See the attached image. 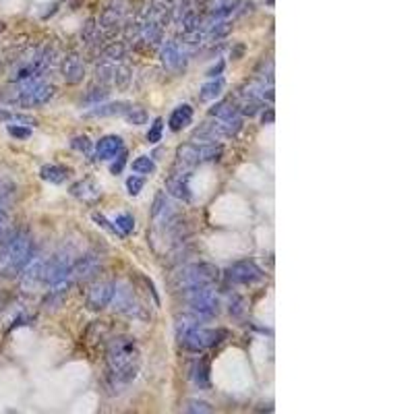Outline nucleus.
Instances as JSON below:
<instances>
[{
    "mask_svg": "<svg viewBox=\"0 0 414 414\" xmlns=\"http://www.w3.org/2000/svg\"><path fill=\"white\" fill-rule=\"evenodd\" d=\"M166 189H168V193H170L174 199H180V201H185V203H191V201H193V193H191V187H189L185 174H174V176H170L168 182H166Z\"/></svg>",
    "mask_w": 414,
    "mask_h": 414,
    "instance_id": "a211bd4d",
    "label": "nucleus"
},
{
    "mask_svg": "<svg viewBox=\"0 0 414 414\" xmlns=\"http://www.w3.org/2000/svg\"><path fill=\"white\" fill-rule=\"evenodd\" d=\"M191 122H193V106H189V104H180V106H176V108L170 112L168 126H170L172 133H180V131H185Z\"/></svg>",
    "mask_w": 414,
    "mask_h": 414,
    "instance_id": "f3484780",
    "label": "nucleus"
},
{
    "mask_svg": "<svg viewBox=\"0 0 414 414\" xmlns=\"http://www.w3.org/2000/svg\"><path fill=\"white\" fill-rule=\"evenodd\" d=\"M114 226H116L118 236H129L135 230V220H133L131 214H120V216H116Z\"/></svg>",
    "mask_w": 414,
    "mask_h": 414,
    "instance_id": "5701e85b",
    "label": "nucleus"
},
{
    "mask_svg": "<svg viewBox=\"0 0 414 414\" xmlns=\"http://www.w3.org/2000/svg\"><path fill=\"white\" fill-rule=\"evenodd\" d=\"M4 226H6V207H4L2 197H0V234H2V230H4Z\"/></svg>",
    "mask_w": 414,
    "mask_h": 414,
    "instance_id": "c9c22d12",
    "label": "nucleus"
},
{
    "mask_svg": "<svg viewBox=\"0 0 414 414\" xmlns=\"http://www.w3.org/2000/svg\"><path fill=\"white\" fill-rule=\"evenodd\" d=\"M263 116H265V118H263V122H272V120H274V112H272V110H267Z\"/></svg>",
    "mask_w": 414,
    "mask_h": 414,
    "instance_id": "4c0bfd02",
    "label": "nucleus"
},
{
    "mask_svg": "<svg viewBox=\"0 0 414 414\" xmlns=\"http://www.w3.org/2000/svg\"><path fill=\"white\" fill-rule=\"evenodd\" d=\"M133 170H135V174H149V172H153V160H149V158H137L135 162H133V166H131Z\"/></svg>",
    "mask_w": 414,
    "mask_h": 414,
    "instance_id": "cd10ccee",
    "label": "nucleus"
},
{
    "mask_svg": "<svg viewBox=\"0 0 414 414\" xmlns=\"http://www.w3.org/2000/svg\"><path fill=\"white\" fill-rule=\"evenodd\" d=\"M70 195H73V197H77V199H81V201L93 203V201H97V199H100L102 191H100V187L95 185V180H81V182L73 185V189H70Z\"/></svg>",
    "mask_w": 414,
    "mask_h": 414,
    "instance_id": "aec40b11",
    "label": "nucleus"
},
{
    "mask_svg": "<svg viewBox=\"0 0 414 414\" xmlns=\"http://www.w3.org/2000/svg\"><path fill=\"white\" fill-rule=\"evenodd\" d=\"M193 379H195V386H197V388H201V390L209 388V369H207L205 363H199V365H197Z\"/></svg>",
    "mask_w": 414,
    "mask_h": 414,
    "instance_id": "a878e982",
    "label": "nucleus"
},
{
    "mask_svg": "<svg viewBox=\"0 0 414 414\" xmlns=\"http://www.w3.org/2000/svg\"><path fill=\"white\" fill-rule=\"evenodd\" d=\"M108 386L112 388V392H122L124 388H129L137 373H139V350L137 344L126 338V336H118L108 344Z\"/></svg>",
    "mask_w": 414,
    "mask_h": 414,
    "instance_id": "f257e3e1",
    "label": "nucleus"
},
{
    "mask_svg": "<svg viewBox=\"0 0 414 414\" xmlns=\"http://www.w3.org/2000/svg\"><path fill=\"white\" fill-rule=\"evenodd\" d=\"M124 164H126V151L122 149L114 160H112V166H110V172L112 174H120L122 172V168H124Z\"/></svg>",
    "mask_w": 414,
    "mask_h": 414,
    "instance_id": "2f4dec72",
    "label": "nucleus"
},
{
    "mask_svg": "<svg viewBox=\"0 0 414 414\" xmlns=\"http://www.w3.org/2000/svg\"><path fill=\"white\" fill-rule=\"evenodd\" d=\"M73 255L68 249H62L52 259L44 261L41 265V284L50 288H62L73 276Z\"/></svg>",
    "mask_w": 414,
    "mask_h": 414,
    "instance_id": "39448f33",
    "label": "nucleus"
},
{
    "mask_svg": "<svg viewBox=\"0 0 414 414\" xmlns=\"http://www.w3.org/2000/svg\"><path fill=\"white\" fill-rule=\"evenodd\" d=\"M124 149V141L118 137V135H108V137H102L97 143H95V156L97 160H114L120 151Z\"/></svg>",
    "mask_w": 414,
    "mask_h": 414,
    "instance_id": "2eb2a0df",
    "label": "nucleus"
},
{
    "mask_svg": "<svg viewBox=\"0 0 414 414\" xmlns=\"http://www.w3.org/2000/svg\"><path fill=\"white\" fill-rule=\"evenodd\" d=\"M214 280H218V270L211 263H193V265L182 267L174 276L172 284L178 290H189V288H197V286H207Z\"/></svg>",
    "mask_w": 414,
    "mask_h": 414,
    "instance_id": "423d86ee",
    "label": "nucleus"
},
{
    "mask_svg": "<svg viewBox=\"0 0 414 414\" xmlns=\"http://www.w3.org/2000/svg\"><path fill=\"white\" fill-rule=\"evenodd\" d=\"M216 66H218V68H211V70H207V75H209V77H214V75H220V73H222V70L226 68L224 60H220V62H218Z\"/></svg>",
    "mask_w": 414,
    "mask_h": 414,
    "instance_id": "e433bc0d",
    "label": "nucleus"
},
{
    "mask_svg": "<svg viewBox=\"0 0 414 414\" xmlns=\"http://www.w3.org/2000/svg\"><path fill=\"white\" fill-rule=\"evenodd\" d=\"M124 46H120V44H114V46H110V48H106V56H110V58H122L124 56Z\"/></svg>",
    "mask_w": 414,
    "mask_h": 414,
    "instance_id": "f704fd0d",
    "label": "nucleus"
},
{
    "mask_svg": "<svg viewBox=\"0 0 414 414\" xmlns=\"http://www.w3.org/2000/svg\"><path fill=\"white\" fill-rule=\"evenodd\" d=\"M39 178L50 185H62L70 178V170L62 164H44L39 168Z\"/></svg>",
    "mask_w": 414,
    "mask_h": 414,
    "instance_id": "6ab92c4d",
    "label": "nucleus"
},
{
    "mask_svg": "<svg viewBox=\"0 0 414 414\" xmlns=\"http://www.w3.org/2000/svg\"><path fill=\"white\" fill-rule=\"evenodd\" d=\"M106 97H108V89H93V91L87 95L85 104H89V102H102V100H106Z\"/></svg>",
    "mask_w": 414,
    "mask_h": 414,
    "instance_id": "72a5a7b5",
    "label": "nucleus"
},
{
    "mask_svg": "<svg viewBox=\"0 0 414 414\" xmlns=\"http://www.w3.org/2000/svg\"><path fill=\"white\" fill-rule=\"evenodd\" d=\"M182 292H185V301L189 303V307L195 311L197 317L211 319L220 311V299H218V294L214 292V288L209 284L207 286L189 288V290H182Z\"/></svg>",
    "mask_w": 414,
    "mask_h": 414,
    "instance_id": "0eeeda50",
    "label": "nucleus"
},
{
    "mask_svg": "<svg viewBox=\"0 0 414 414\" xmlns=\"http://www.w3.org/2000/svg\"><path fill=\"white\" fill-rule=\"evenodd\" d=\"M112 303H114L116 311H118V313H124V315H137L139 311H143L141 305H139V299H137L135 290H133L129 284L116 286V288H114V299H112Z\"/></svg>",
    "mask_w": 414,
    "mask_h": 414,
    "instance_id": "ddd939ff",
    "label": "nucleus"
},
{
    "mask_svg": "<svg viewBox=\"0 0 414 414\" xmlns=\"http://www.w3.org/2000/svg\"><path fill=\"white\" fill-rule=\"evenodd\" d=\"M209 114H211L220 124H224V126L230 131V135H236V133L243 129V112H241L238 104L232 102V100L218 102V104L209 110Z\"/></svg>",
    "mask_w": 414,
    "mask_h": 414,
    "instance_id": "1a4fd4ad",
    "label": "nucleus"
},
{
    "mask_svg": "<svg viewBox=\"0 0 414 414\" xmlns=\"http://www.w3.org/2000/svg\"><path fill=\"white\" fill-rule=\"evenodd\" d=\"M60 75L64 77V81L68 85H77L85 79V66L83 60L77 54H68L64 56V60L60 62Z\"/></svg>",
    "mask_w": 414,
    "mask_h": 414,
    "instance_id": "4468645a",
    "label": "nucleus"
},
{
    "mask_svg": "<svg viewBox=\"0 0 414 414\" xmlns=\"http://www.w3.org/2000/svg\"><path fill=\"white\" fill-rule=\"evenodd\" d=\"M122 118H126V122L139 126V124H145V122H147V110L141 108V106H129V110L124 112Z\"/></svg>",
    "mask_w": 414,
    "mask_h": 414,
    "instance_id": "b1692460",
    "label": "nucleus"
},
{
    "mask_svg": "<svg viewBox=\"0 0 414 414\" xmlns=\"http://www.w3.org/2000/svg\"><path fill=\"white\" fill-rule=\"evenodd\" d=\"M187 413L191 414H199V413H214V406L207 404V402H191L187 406Z\"/></svg>",
    "mask_w": 414,
    "mask_h": 414,
    "instance_id": "473e14b6",
    "label": "nucleus"
},
{
    "mask_svg": "<svg viewBox=\"0 0 414 414\" xmlns=\"http://www.w3.org/2000/svg\"><path fill=\"white\" fill-rule=\"evenodd\" d=\"M226 278L232 284H257L265 278V272L251 259H241L234 261L228 270H226Z\"/></svg>",
    "mask_w": 414,
    "mask_h": 414,
    "instance_id": "9d476101",
    "label": "nucleus"
},
{
    "mask_svg": "<svg viewBox=\"0 0 414 414\" xmlns=\"http://www.w3.org/2000/svg\"><path fill=\"white\" fill-rule=\"evenodd\" d=\"M70 147H73L75 151H79V153H89V151L93 149L89 137H85V135H77V137H73V139H70Z\"/></svg>",
    "mask_w": 414,
    "mask_h": 414,
    "instance_id": "bb28decb",
    "label": "nucleus"
},
{
    "mask_svg": "<svg viewBox=\"0 0 414 414\" xmlns=\"http://www.w3.org/2000/svg\"><path fill=\"white\" fill-rule=\"evenodd\" d=\"M114 288L116 284L112 280H102V282H93L85 294V305L91 311H104L112 299H114Z\"/></svg>",
    "mask_w": 414,
    "mask_h": 414,
    "instance_id": "9b49d317",
    "label": "nucleus"
},
{
    "mask_svg": "<svg viewBox=\"0 0 414 414\" xmlns=\"http://www.w3.org/2000/svg\"><path fill=\"white\" fill-rule=\"evenodd\" d=\"M228 309H230V315H232V317L241 319V317L247 313V303H245V299H243V297H234V299L230 301Z\"/></svg>",
    "mask_w": 414,
    "mask_h": 414,
    "instance_id": "c85d7f7f",
    "label": "nucleus"
},
{
    "mask_svg": "<svg viewBox=\"0 0 414 414\" xmlns=\"http://www.w3.org/2000/svg\"><path fill=\"white\" fill-rule=\"evenodd\" d=\"M131 104L126 102H110L104 106H97L93 110L87 112V118H104V116H124V112L129 110Z\"/></svg>",
    "mask_w": 414,
    "mask_h": 414,
    "instance_id": "412c9836",
    "label": "nucleus"
},
{
    "mask_svg": "<svg viewBox=\"0 0 414 414\" xmlns=\"http://www.w3.org/2000/svg\"><path fill=\"white\" fill-rule=\"evenodd\" d=\"M160 60L164 68L170 73H182L187 66V54L178 41H166L160 50Z\"/></svg>",
    "mask_w": 414,
    "mask_h": 414,
    "instance_id": "f8f14e48",
    "label": "nucleus"
},
{
    "mask_svg": "<svg viewBox=\"0 0 414 414\" xmlns=\"http://www.w3.org/2000/svg\"><path fill=\"white\" fill-rule=\"evenodd\" d=\"M33 259V241L29 234H15L0 249V276H17L21 274Z\"/></svg>",
    "mask_w": 414,
    "mask_h": 414,
    "instance_id": "f03ea898",
    "label": "nucleus"
},
{
    "mask_svg": "<svg viewBox=\"0 0 414 414\" xmlns=\"http://www.w3.org/2000/svg\"><path fill=\"white\" fill-rule=\"evenodd\" d=\"M224 83H226V81H224V77H218V79H214V81L205 83V85L201 87V91H199V100H201L203 104L218 100V97H220V93H222V89H224Z\"/></svg>",
    "mask_w": 414,
    "mask_h": 414,
    "instance_id": "4be33fe9",
    "label": "nucleus"
},
{
    "mask_svg": "<svg viewBox=\"0 0 414 414\" xmlns=\"http://www.w3.org/2000/svg\"><path fill=\"white\" fill-rule=\"evenodd\" d=\"M56 93V87L52 83H46L41 79H19L10 87V100L21 108H39L48 104Z\"/></svg>",
    "mask_w": 414,
    "mask_h": 414,
    "instance_id": "7ed1b4c3",
    "label": "nucleus"
},
{
    "mask_svg": "<svg viewBox=\"0 0 414 414\" xmlns=\"http://www.w3.org/2000/svg\"><path fill=\"white\" fill-rule=\"evenodd\" d=\"M6 133L10 135V137H15V139H21V141H25V139H29L31 137V129L29 126H23V124H8V129H6Z\"/></svg>",
    "mask_w": 414,
    "mask_h": 414,
    "instance_id": "c756f323",
    "label": "nucleus"
},
{
    "mask_svg": "<svg viewBox=\"0 0 414 414\" xmlns=\"http://www.w3.org/2000/svg\"><path fill=\"white\" fill-rule=\"evenodd\" d=\"M162 135H164V120L158 118V120H153V124H151V129L147 133V141L149 143H158V141H162Z\"/></svg>",
    "mask_w": 414,
    "mask_h": 414,
    "instance_id": "7c9ffc66",
    "label": "nucleus"
},
{
    "mask_svg": "<svg viewBox=\"0 0 414 414\" xmlns=\"http://www.w3.org/2000/svg\"><path fill=\"white\" fill-rule=\"evenodd\" d=\"M100 272V259L93 253H85L73 261V276L79 280H89Z\"/></svg>",
    "mask_w": 414,
    "mask_h": 414,
    "instance_id": "dca6fc26",
    "label": "nucleus"
},
{
    "mask_svg": "<svg viewBox=\"0 0 414 414\" xmlns=\"http://www.w3.org/2000/svg\"><path fill=\"white\" fill-rule=\"evenodd\" d=\"M220 153H222V149H220V145H216V143H203V145L185 143V145L178 147L176 158H178V162H180L182 166L195 168V166H199V164H203V162H214V160H218Z\"/></svg>",
    "mask_w": 414,
    "mask_h": 414,
    "instance_id": "6e6552de",
    "label": "nucleus"
},
{
    "mask_svg": "<svg viewBox=\"0 0 414 414\" xmlns=\"http://www.w3.org/2000/svg\"><path fill=\"white\" fill-rule=\"evenodd\" d=\"M124 187H126L129 195L137 197V195L143 191V187H145V178H143V174H133V176H129L126 182H124Z\"/></svg>",
    "mask_w": 414,
    "mask_h": 414,
    "instance_id": "393cba45",
    "label": "nucleus"
},
{
    "mask_svg": "<svg viewBox=\"0 0 414 414\" xmlns=\"http://www.w3.org/2000/svg\"><path fill=\"white\" fill-rule=\"evenodd\" d=\"M178 338H180V344L185 346V350L203 352L207 348H214L220 340H224L226 330H207V328H201L199 323H193V326L178 330Z\"/></svg>",
    "mask_w": 414,
    "mask_h": 414,
    "instance_id": "20e7f679",
    "label": "nucleus"
}]
</instances>
